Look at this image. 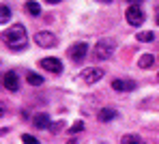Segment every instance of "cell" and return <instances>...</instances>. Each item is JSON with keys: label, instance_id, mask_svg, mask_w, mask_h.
<instances>
[{"label": "cell", "instance_id": "3957f363", "mask_svg": "<svg viewBox=\"0 0 159 144\" xmlns=\"http://www.w3.org/2000/svg\"><path fill=\"white\" fill-rule=\"evenodd\" d=\"M125 17H127V22H129L131 26H142V22H144V11L138 7V2H133L131 7L125 11Z\"/></svg>", "mask_w": 159, "mask_h": 144}, {"label": "cell", "instance_id": "8992f818", "mask_svg": "<svg viewBox=\"0 0 159 144\" xmlns=\"http://www.w3.org/2000/svg\"><path fill=\"white\" fill-rule=\"evenodd\" d=\"M34 43L41 45V47H54L56 45V34L48 32V30H39L34 34Z\"/></svg>", "mask_w": 159, "mask_h": 144}, {"label": "cell", "instance_id": "4fadbf2b", "mask_svg": "<svg viewBox=\"0 0 159 144\" xmlns=\"http://www.w3.org/2000/svg\"><path fill=\"white\" fill-rule=\"evenodd\" d=\"M26 82L30 86H41L43 84V78L39 75V73H34V71H28L26 73Z\"/></svg>", "mask_w": 159, "mask_h": 144}, {"label": "cell", "instance_id": "e0dca14e", "mask_svg": "<svg viewBox=\"0 0 159 144\" xmlns=\"http://www.w3.org/2000/svg\"><path fill=\"white\" fill-rule=\"evenodd\" d=\"M82 129H84V123L78 120V123H73V125H71V129H69V131H71V133H80Z\"/></svg>", "mask_w": 159, "mask_h": 144}, {"label": "cell", "instance_id": "2e32d148", "mask_svg": "<svg viewBox=\"0 0 159 144\" xmlns=\"http://www.w3.org/2000/svg\"><path fill=\"white\" fill-rule=\"evenodd\" d=\"M155 39V32H151V30H142V32H138V41H153Z\"/></svg>", "mask_w": 159, "mask_h": 144}, {"label": "cell", "instance_id": "52a82bcc", "mask_svg": "<svg viewBox=\"0 0 159 144\" xmlns=\"http://www.w3.org/2000/svg\"><path fill=\"white\" fill-rule=\"evenodd\" d=\"M86 52H88V45H86V43H73V45L69 47V58H71L73 62H80V60H84Z\"/></svg>", "mask_w": 159, "mask_h": 144}, {"label": "cell", "instance_id": "d6986e66", "mask_svg": "<svg viewBox=\"0 0 159 144\" xmlns=\"http://www.w3.org/2000/svg\"><path fill=\"white\" fill-rule=\"evenodd\" d=\"M60 129H62V120H60V123H52V125H50V131H52V133H58Z\"/></svg>", "mask_w": 159, "mask_h": 144}, {"label": "cell", "instance_id": "9a60e30c", "mask_svg": "<svg viewBox=\"0 0 159 144\" xmlns=\"http://www.w3.org/2000/svg\"><path fill=\"white\" fill-rule=\"evenodd\" d=\"M26 11L30 13V15H39V13H41V7H39V2L28 0V2H26Z\"/></svg>", "mask_w": 159, "mask_h": 144}, {"label": "cell", "instance_id": "7402d4cb", "mask_svg": "<svg viewBox=\"0 0 159 144\" xmlns=\"http://www.w3.org/2000/svg\"><path fill=\"white\" fill-rule=\"evenodd\" d=\"M45 2H50V4H56V2H60V0H45Z\"/></svg>", "mask_w": 159, "mask_h": 144}, {"label": "cell", "instance_id": "ac0fdd59", "mask_svg": "<svg viewBox=\"0 0 159 144\" xmlns=\"http://www.w3.org/2000/svg\"><path fill=\"white\" fill-rule=\"evenodd\" d=\"M123 142L125 144H129V142H142V138H140V136H123Z\"/></svg>", "mask_w": 159, "mask_h": 144}, {"label": "cell", "instance_id": "277c9868", "mask_svg": "<svg viewBox=\"0 0 159 144\" xmlns=\"http://www.w3.org/2000/svg\"><path fill=\"white\" fill-rule=\"evenodd\" d=\"M80 78H82L86 84H95V82H99V80L103 78V69H101V67H88V69H84V71L80 73Z\"/></svg>", "mask_w": 159, "mask_h": 144}, {"label": "cell", "instance_id": "8fae6325", "mask_svg": "<svg viewBox=\"0 0 159 144\" xmlns=\"http://www.w3.org/2000/svg\"><path fill=\"white\" fill-rule=\"evenodd\" d=\"M138 65H140V69H151L155 65V56L153 54H142L140 60H138Z\"/></svg>", "mask_w": 159, "mask_h": 144}, {"label": "cell", "instance_id": "5bb4252c", "mask_svg": "<svg viewBox=\"0 0 159 144\" xmlns=\"http://www.w3.org/2000/svg\"><path fill=\"white\" fill-rule=\"evenodd\" d=\"M11 9L7 7V4H0V24H7L9 20H11Z\"/></svg>", "mask_w": 159, "mask_h": 144}, {"label": "cell", "instance_id": "ba28073f", "mask_svg": "<svg viewBox=\"0 0 159 144\" xmlns=\"http://www.w3.org/2000/svg\"><path fill=\"white\" fill-rule=\"evenodd\" d=\"M2 82H4V88H9L11 92H17V90H20V78H17L15 71H7Z\"/></svg>", "mask_w": 159, "mask_h": 144}, {"label": "cell", "instance_id": "5b68a950", "mask_svg": "<svg viewBox=\"0 0 159 144\" xmlns=\"http://www.w3.org/2000/svg\"><path fill=\"white\" fill-rule=\"evenodd\" d=\"M39 65H41V69H45V71H50V73H62V62H60V58H54V56L41 58Z\"/></svg>", "mask_w": 159, "mask_h": 144}, {"label": "cell", "instance_id": "cb8c5ba5", "mask_svg": "<svg viewBox=\"0 0 159 144\" xmlns=\"http://www.w3.org/2000/svg\"><path fill=\"white\" fill-rule=\"evenodd\" d=\"M129 2H131V4H133V2H140V0H129Z\"/></svg>", "mask_w": 159, "mask_h": 144}, {"label": "cell", "instance_id": "44dd1931", "mask_svg": "<svg viewBox=\"0 0 159 144\" xmlns=\"http://www.w3.org/2000/svg\"><path fill=\"white\" fill-rule=\"evenodd\" d=\"M4 116V106H2V101H0V118Z\"/></svg>", "mask_w": 159, "mask_h": 144}, {"label": "cell", "instance_id": "7a4b0ae2", "mask_svg": "<svg viewBox=\"0 0 159 144\" xmlns=\"http://www.w3.org/2000/svg\"><path fill=\"white\" fill-rule=\"evenodd\" d=\"M114 50H116V43H114L112 39H101V41L95 45L93 56L97 58V60H107V58L114 54Z\"/></svg>", "mask_w": 159, "mask_h": 144}, {"label": "cell", "instance_id": "30bf717a", "mask_svg": "<svg viewBox=\"0 0 159 144\" xmlns=\"http://www.w3.org/2000/svg\"><path fill=\"white\" fill-rule=\"evenodd\" d=\"M50 125H52V123H50V116L45 114V112L34 116V127H37V129H48Z\"/></svg>", "mask_w": 159, "mask_h": 144}, {"label": "cell", "instance_id": "d4e9b609", "mask_svg": "<svg viewBox=\"0 0 159 144\" xmlns=\"http://www.w3.org/2000/svg\"><path fill=\"white\" fill-rule=\"evenodd\" d=\"M157 24H159V15H157Z\"/></svg>", "mask_w": 159, "mask_h": 144}, {"label": "cell", "instance_id": "7c38bea8", "mask_svg": "<svg viewBox=\"0 0 159 144\" xmlns=\"http://www.w3.org/2000/svg\"><path fill=\"white\" fill-rule=\"evenodd\" d=\"M97 118L101 120V123H107V120H114L116 118V110H112V108H103L99 114H97Z\"/></svg>", "mask_w": 159, "mask_h": 144}, {"label": "cell", "instance_id": "9c48e42d", "mask_svg": "<svg viewBox=\"0 0 159 144\" xmlns=\"http://www.w3.org/2000/svg\"><path fill=\"white\" fill-rule=\"evenodd\" d=\"M112 88L114 90H120V92H129L135 88V82L133 80H114L112 82Z\"/></svg>", "mask_w": 159, "mask_h": 144}, {"label": "cell", "instance_id": "ffe728a7", "mask_svg": "<svg viewBox=\"0 0 159 144\" xmlns=\"http://www.w3.org/2000/svg\"><path fill=\"white\" fill-rule=\"evenodd\" d=\"M22 140H24V142H39V140H37L34 136H30V133H24V136H22Z\"/></svg>", "mask_w": 159, "mask_h": 144}, {"label": "cell", "instance_id": "6da1fadb", "mask_svg": "<svg viewBox=\"0 0 159 144\" xmlns=\"http://www.w3.org/2000/svg\"><path fill=\"white\" fill-rule=\"evenodd\" d=\"M2 41H7V45H9V47H13V50H22V47L28 43L26 28H24L22 24L11 26L9 30H4V32H2Z\"/></svg>", "mask_w": 159, "mask_h": 144}, {"label": "cell", "instance_id": "603a6c76", "mask_svg": "<svg viewBox=\"0 0 159 144\" xmlns=\"http://www.w3.org/2000/svg\"><path fill=\"white\" fill-rule=\"evenodd\" d=\"M99 2H112V0H99Z\"/></svg>", "mask_w": 159, "mask_h": 144}]
</instances>
